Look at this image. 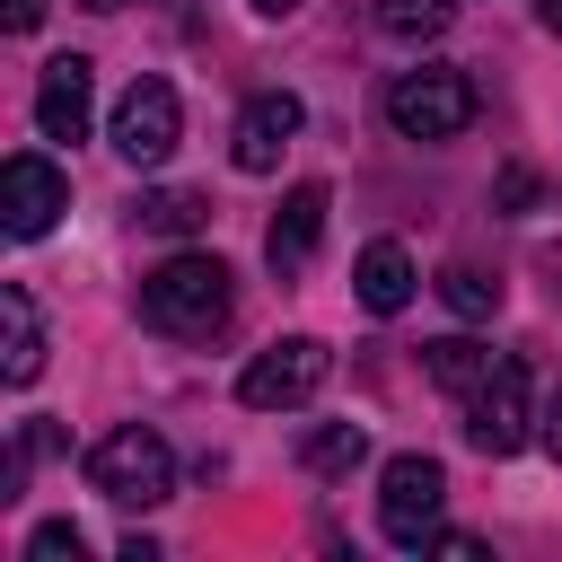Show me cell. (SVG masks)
<instances>
[{
  "label": "cell",
  "instance_id": "cell-1",
  "mask_svg": "<svg viewBox=\"0 0 562 562\" xmlns=\"http://www.w3.org/2000/svg\"><path fill=\"white\" fill-rule=\"evenodd\" d=\"M228 263L220 255H167L149 281H140V325L167 334V342H211L228 325Z\"/></svg>",
  "mask_w": 562,
  "mask_h": 562
},
{
  "label": "cell",
  "instance_id": "cell-2",
  "mask_svg": "<svg viewBox=\"0 0 562 562\" xmlns=\"http://www.w3.org/2000/svg\"><path fill=\"white\" fill-rule=\"evenodd\" d=\"M88 483L114 501V509H158L176 492V448L149 430V422H123L88 448Z\"/></svg>",
  "mask_w": 562,
  "mask_h": 562
},
{
  "label": "cell",
  "instance_id": "cell-3",
  "mask_svg": "<svg viewBox=\"0 0 562 562\" xmlns=\"http://www.w3.org/2000/svg\"><path fill=\"white\" fill-rule=\"evenodd\" d=\"M439 509H448V465L422 457V448L386 457V474H378V527H386V544L422 553L439 536Z\"/></svg>",
  "mask_w": 562,
  "mask_h": 562
},
{
  "label": "cell",
  "instance_id": "cell-4",
  "mask_svg": "<svg viewBox=\"0 0 562 562\" xmlns=\"http://www.w3.org/2000/svg\"><path fill=\"white\" fill-rule=\"evenodd\" d=\"M386 123H395L404 140H457V132L474 123V79L448 70V61L404 70V79L386 88Z\"/></svg>",
  "mask_w": 562,
  "mask_h": 562
},
{
  "label": "cell",
  "instance_id": "cell-5",
  "mask_svg": "<svg viewBox=\"0 0 562 562\" xmlns=\"http://www.w3.org/2000/svg\"><path fill=\"white\" fill-rule=\"evenodd\" d=\"M334 378V351L316 342V334H281L272 351H255L246 360V378H237V404H255V413H290V404H316V386Z\"/></svg>",
  "mask_w": 562,
  "mask_h": 562
},
{
  "label": "cell",
  "instance_id": "cell-6",
  "mask_svg": "<svg viewBox=\"0 0 562 562\" xmlns=\"http://www.w3.org/2000/svg\"><path fill=\"white\" fill-rule=\"evenodd\" d=\"M527 422H536V404H527V360H492V378L465 395V439L483 448V457H518L527 448Z\"/></svg>",
  "mask_w": 562,
  "mask_h": 562
},
{
  "label": "cell",
  "instance_id": "cell-7",
  "mask_svg": "<svg viewBox=\"0 0 562 562\" xmlns=\"http://www.w3.org/2000/svg\"><path fill=\"white\" fill-rule=\"evenodd\" d=\"M176 132H184V105H176V88L167 79H132L123 88V105H114V149L132 158V167H158L167 149H176Z\"/></svg>",
  "mask_w": 562,
  "mask_h": 562
},
{
  "label": "cell",
  "instance_id": "cell-8",
  "mask_svg": "<svg viewBox=\"0 0 562 562\" xmlns=\"http://www.w3.org/2000/svg\"><path fill=\"white\" fill-rule=\"evenodd\" d=\"M88 114H97V61L88 53H53L44 79H35V132L44 140H88Z\"/></svg>",
  "mask_w": 562,
  "mask_h": 562
},
{
  "label": "cell",
  "instance_id": "cell-9",
  "mask_svg": "<svg viewBox=\"0 0 562 562\" xmlns=\"http://www.w3.org/2000/svg\"><path fill=\"white\" fill-rule=\"evenodd\" d=\"M299 123H307V105H299L290 88H263V97H246V114H237V132H228V158H237L246 176H272L281 149L299 140Z\"/></svg>",
  "mask_w": 562,
  "mask_h": 562
},
{
  "label": "cell",
  "instance_id": "cell-10",
  "mask_svg": "<svg viewBox=\"0 0 562 562\" xmlns=\"http://www.w3.org/2000/svg\"><path fill=\"white\" fill-rule=\"evenodd\" d=\"M61 211H70V176L53 158H9L0 167V220H9V237H44Z\"/></svg>",
  "mask_w": 562,
  "mask_h": 562
},
{
  "label": "cell",
  "instance_id": "cell-11",
  "mask_svg": "<svg viewBox=\"0 0 562 562\" xmlns=\"http://www.w3.org/2000/svg\"><path fill=\"white\" fill-rule=\"evenodd\" d=\"M325 211H334L325 184H290V193H281V211H272V228H263V263H272L281 281L316 263V246H325Z\"/></svg>",
  "mask_w": 562,
  "mask_h": 562
},
{
  "label": "cell",
  "instance_id": "cell-12",
  "mask_svg": "<svg viewBox=\"0 0 562 562\" xmlns=\"http://www.w3.org/2000/svg\"><path fill=\"white\" fill-rule=\"evenodd\" d=\"M413 281H422V272H413V255H404L395 237L360 246V263H351V290H360V307H369V316H395V307L413 299Z\"/></svg>",
  "mask_w": 562,
  "mask_h": 562
},
{
  "label": "cell",
  "instance_id": "cell-13",
  "mask_svg": "<svg viewBox=\"0 0 562 562\" xmlns=\"http://www.w3.org/2000/svg\"><path fill=\"white\" fill-rule=\"evenodd\" d=\"M0 325H9V360H0V378H9V386H35V378H44V325H35V299H26L18 281L0 290Z\"/></svg>",
  "mask_w": 562,
  "mask_h": 562
},
{
  "label": "cell",
  "instance_id": "cell-14",
  "mask_svg": "<svg viewBox=\"0 0 562 562\" xmlns=\"http://www.w3.org/2000/svg\"><path fill=\"white\" fill-rule=\"evenodd\" d=\"M492 360H501V351H483V342H465V334H439V342H422V369H430L448 395H474V386L492 378Z\"/></svg>",
  "mask_w": 562,
  "mask_h": 562
},
{
  "label": "cell",
  "instance_id": "cell-15",
  "mask_svg": "<svg viewBox=\"0 0 562 562\" xmlns=\"http://www.w3.org/2000/svg\"><path fill=\"white\" fill-rule=\"evenodd\" d=\"M378 26H386L395 44H430V35L457 26V0H378Z\"/></svg>",
  "mask_w": 562,
  "mask_h": 562
},
{
  "label": "cell",
  "instance_id": "cell-16",
  "mask_svg": "<svg viewBox=\"0 0 562 562\" xmlns=\"http://www.w3.org/2000/svg\"><path fill=\"white\" fill-rule=\"evenodd\" d=\"M299 457H307V474H351V465L369 457V439H360V422H325Z\"/></svg>",
  "mask_w": 562,
  "mask_h": 562
},
{
  "label": "cell",
  "instance_id": "cell-17",
  "mask_svg": "<svg viewBox=\"0 0 562 562\" xmlns=\"http://www.w3.org/2000/svg\"><path fill=\"white\" fill-rule=\"evenodd\" d=\"M202 220H211L202 193H140V228H158V237H184V228H202Z\"/></svg>",
  "mask_w": 562,
  "mask_h": 562
},
{
  "label": "cell",
  "instance_id": "cell-18",
  "mask_svg": "<svg viewBox=\"0 0 562 562\" xmlns=\"http://www.w3.org/2000/svg\"><path fill=\"white\" fill-rule=\"evenodd\" d=\"M439 299H448L457 316H492V307H501V281H483L474 263H448V272H439Z\"/></svg>",
  "mask_w": 562,
  "mask_h": 562
},
{
  "label": "cell",
  "instance_id": "cell-19",
  "mask_svg": "<svg viewBox=\"0 0 562 562\" xmlns=\"http://www.w3.org/2000/svg\"><path fill=\"white\" fill-rule=\"evenodd\" d=\"M79 553H88V536H79L70 518H53V527L26 536V562H79Z\"/></svg>",
  "mask_w": 562,
  "mask_h": 562
},
{
  "label": "cell",
  "instance_id": "cell-20",
  "mask_svg": "<svg viewBox=\"0 0 562 562\" xmlns=\"http://www.w3.org/2000/svg\"><path fill=\"white\" fill-rule=\"evenodd\" d=\"M536 193H544V184H536V176H527V167H501V202H509V211H527V202H536Z\"/></svg>",
  "mask_w": 562,
  "mask_h": 562
},
{
  "label": "cell",
  "instance_id": "cell-21",
  "mask_svg": "<svg viewBox=\"0 0 562 562\" xmlns=\"http://www.w3.org/2000/svg\"><path fill=\"white\" fill-rule=\"evenodd\" d=\"M536 422H544V448L562 457V378H553V395H544V413H536Z\"/></svg>",
  "mask_w": 562,
  "mask_h": 562
},
{
  "label": "cell",
  "instance_id": "cell-22",
  "mask_svg": "<svg viewBox=\"0 0 562 562\" xmlns=\"http://www.w3.org/2000/svg\"><path fill=\"white\" fill-rule=\"evenodd\" d=\"M44 26V0H9V35H35Z\"/></svg>",
  "mask_w": 562,
  "mask_h": 562
},
{
  "label": "cell",
  "instance_id": "cell-23",
  "mask_svg": "<svg viewBox=\"0 0 562 562\" xmlns=\"http://www.w3.org/2000/svg\"><path fill=\"white\" fill-rule=\"evenodd\" d=\"M255 9H263V18H281V9H299V0H255Z\"/></svg>",
  "mask_w": 562,
  "mask_h": 562
},
{
  "label": "cell",
  "instance_id": "cell-24",
  "mask_svg": "<svg viewBox=\"0 0 562 562\" xmlns=\"http://www.w3.org/2000/svg\"><path fill=\"white\" fill-rule=\"evenodd\" d=\"M544 26H553V35H562V0H544Z\"/></svg>",
  "mask_w": 562,
  "mask_h": 562
},
{
  "label": "cell",
  "instance_id": "cell-25",
  "mask_svg": "<svg viewBox=\"0 0 562 562\" xmlns=\"http://www.w3.org/2000/svg\"><path fill=\"white\" fill-rule=\"evenodd\" d=\"M79 9H123V0H79Z\"/></svg>",
  "mask_w": 562,
  "mask_h": 562
}]
</instances>
